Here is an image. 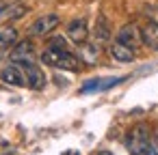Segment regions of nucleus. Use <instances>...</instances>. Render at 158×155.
<instances>
[{"label":"nucleus","instance_id":"nucleus-1","mask_svg":"<svg viewBox=\"0 0 158 155\" xmlns=\"http://www.w3.org/2000/svg\"><path fill=\"white\" fill-rule=\"evenodd\" d=\"M41 63L56 67V69H65V71H80V58L74 56L69 50H54L48 48L41 54Z\"/></svg>","mask_w":158,"mask_h":155},{"label":"nucleus","instance_id":"nucleus-2","mask_svg":"<svg viewBox=\"0 0 158 155\" xmlns=\"http://www.w3.org/2000/svg\"><path fill=\"white\" fill-rule=\"evenodd\" d=\"M59 24H61V17H59L56 13H46V15L37 17V20L31 24L28 33H31L33 37H46V35H50Z\"/></svg>","mask_w":158,"mask_h":155},{"label":"nucleus","instance_id":"nucleus-3","mask_svg":"<svg viewBox=\"0 0 158 155\" xmlns=\"http://www.w3.org/2000/svg\"><path fill=\"white\" fill-rule=\"evenodd\" d=\"M18 65H20V67H22V71H24L26 86H31L33 91L44 88V84H46V76H44V71H41L33 60H22V63H18Z\"/></svg>","mask_w":158,"mask_h":155},{"label":"nucleus","instance_id":"nucleus-4","mask_svg":"<svg viewBox=\"0 0 158 155\" xmlns=\"http://www.w3.org/2000/svg\"><path fill=\"white\" fill-rule=\"evenodd\" d=\"M67 37H69L76 45L87 43V37H89V26H87V20H82V17L72 20V22L67 24Z\"/></svg>","mask_w":158,"mask_h":155},{"label":"nucleus","instance_id":"nucleus-5","mask_svg":"<svg viewBox=\"0 0 158 155\" xmlns=\"http://www.w3.org/2000/svg\"><path fill=\"white\" fill-rule=\"evenodd\" d=\"M0 80L9 86H26V78L20 65H7L0 69Z\"/></svg>","mask_w":158,"mask_h":155},{"label":"nucleus","instance_id":"nucleus-6","mask_svg":"<svg viewBox=\"0 0 158 155\" xmlns=\"http://www.w3.org/2000/svg\"><path fill=\"white\" fill-rule=\"evenodd\" d=\"M115 41H119V43H123V45H128V48L136 50V48L141 45V30H139L136 26L128 24V26L119 28V33H117V39H115Z\"/></svg>","mask_w":158,"mask_h":155},{"label":"nucleus","instance_id":"nucleus-7","mask_svg":"<svg viewBox=\"0 0 158 155\" xmlns=\"http://www.w3.org/2000/svg\"><path fill=\"white\" fill-rule=\"evenodd\" d=\"M141 41L147 45V48H152V50H156L158 52V24L156 22H145V26L141 28Z\"/></svg>","mask_w":158,"mask_h":155},{"label":"nucleus","instance_id":"nucleus-8","mask_svg":"<svg viewBox=\"0 0 158 155\" xmlns=\"http://www.w3.org/2000/svg\"><path fill=\"white\" fill-rule=\"evenodd\" d=\"M110 56H113L117 63H132V60H134V50L128 48V45H123V43H119V41H113V45H110Z\"/></svg>","mask_w":158,"mask_h":155},{"label":"nucleus","instance_id":"nucleus-9","mask_svg":"<svg viewBox=\"0 0 158 155\" xmlns=\"http://www.w3.org/2000/svg\"><path fill=\"white\" fill-rule=\"evenodd\" d=\"M18 41V30L7 26V28H0V58H2V54Z\"/></svg>","mask_w":158,"mask_h":155},{"label":"nucleus","instance_id":"nucleus-10","mask_svg":"<svg viewBox=\"0 0 158 155\" xmlns=\"http://www.w3.org/2000/svg\"><path fill=\"white\" fill-rule=\"evenodd\" d=\"M11 60H13V63L33 60V45H31V41H22L20 45H15L13 52H11Z\"/></svg>","mask_w":158,"mask_h":155},{"label":"nucleus","instance_id":"nucleus-11","mask_svg":"<svg viewBox=\"0 0 158 155\" xmlns=\"http://www.w3.org/2000/svg\"><path fill=\"white\" fill-rule=\"evenodd\" d=\"M95 37H98L100 41H106V39L110 37L108 22H106V17H104V15H100V17H98V24H95Z\"/></svg>","mask_w":158,"mask_h":155},{"label":"nucleus","instance_id":"nucleus-12","mask_svg":"<svg viewBox=\"0 0 158 155\" xmlns=\"http://www.w3.org/2000/svg\"><path fill=\"white\" fill-rule=\"evenodd\" d=\"M48 48H54V50H67V45H65V39L63 37H54L52 41H50V45Z\"/></svg>","mask_w":158,"mask_h":155},{"label":"nucleus","instance_id":"nucleus-13","mask_svg":"<svg viewBox=\"0 0 158 155\" xmlns=\"http://www.w3.org/2000/svg\"><path fill=\"white\" fill-rule=\"evenodd\" d=\"M143 155H158V149H156L152 142H147L145 149H143Z\"/></svg>","mask_w":158,"mask_h":155},{"label":"nucleus","instance_id":"nucleus-14","mask_svg":"<svg viewBox=\"0 0 158 155\" xmlns=\"http://www.w3.org/2000/svg\"><path fill=\"white\" fill-rule=\"evenodd\" d=\"M98 155H113V153H110V151H100Z\"/></svg>","mask_w":158,"mask_h":155},{"label":"nucleus","instance_id":"nucleus-15","mask_svg":"<svg viewBox=\"0 0 158 155\" xmlns=\"http://www.w3.org/2000/svg\"><path fill=\"white\" fill-rule=\"evenodd\" d=\"M5 11H7V7H0V17L5 15Z\"/></svg>","mask_w":158,"mask_h":155}]
</instances>
